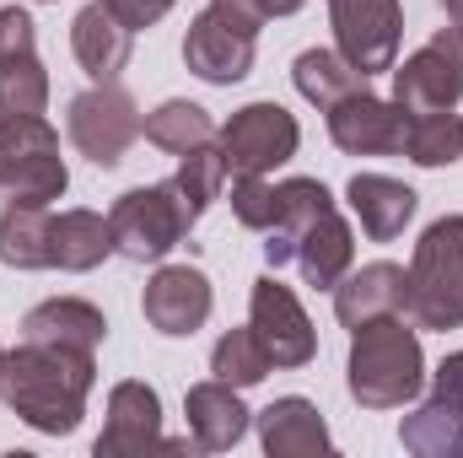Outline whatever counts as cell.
Instances as JSON below:
<instances>
[{
    "label": "cell",
    "instance_id": "obj_17",
    "mask_svg": "<svg viewBox=\"0 0 463 458\" xmlns=\"http://www.w3.org/2000/svg\"><path fill=\"white\" fill-rule=\"evenodd\" d=\"M184 415H189V437H194L200 453H227L248 432V405L237 399V388L222 383V377L194 383L184 394Z\"/></svg>",
    "mask_w": 463,
    "mask_h": 458
},
{
    "label": "cell",
    "instance_id": "obj_27",
    "mask_svg": "<svg viewBox=\"0 0 463 458\" xmlns=\"http://www.w3.org/2000/svg\"><path fill=\"white\" fill-rule=\"evenodd\" d=\"M140 135H146L151 146H162V151L184 157V151H194V146L216 140V119L205 114L200 103H184V98H173V103H162L156 114H146Z\"/></svg>",
    "mask_w": 463,
    "mask_h": 458
},
{
    "label": "cell",
    "instance_id": "obj_8",
    "mask_svg": "<svg viewBox=\"0 0 463 458\" xmlns=\"http://www.w3.org/2000/svg\"><path fill=\"white\" fill-rule=\"evenodd\" d=\"M297 146H302V124L280 103H248L222 129V157H227V173H237V178L275 173L280 162L297 157Z\"/></svg>",
    "mask_w": 463,
    "mask_h": 458
},
{
    "label": "cell",
    "instance_id": "obj_33",
    "mask_svg": "<svg viewBox=\"0 0 463 458\" xmlns=\"http://www.w3.org/2000/svg\"><path fill=\"white\" fill-rule=\"evenodd\" d=\"M27 54H38L33 16L16 11V5H0V65H5V60H27Z\"/></svg>",
    "mask_w": 463,
    "mask_h": 458
},
{
    "label": "cell",
    "instance_id": "obj_13",
    "mask_svg": "<svg viewBox=\"0 0 463 458\" xmlns=\"http://www.w3.org/2000/svg\"><path fill=\"white\" fill-rule=\"evenodd\" d=\"M248 308H253V329L275 367H307L318 356V329L302 313V302L291 297V286H280L275 275H259Z\"/></svg>",
    "mask_w": 463,
    "mask_h": 458
},
{
    "label": "cell",
    "instance_id": "obj_25",
    "mask_svg": "<svg viewBox=\"0 0 463 458\" xmlns=\"http://www.w3.org/2000/svg\"><path fill=\"white\" fill-rule=\"evenodd\" d=\"M291 81H297V92H302L313 109H335L340 98L372 87V76H366V71H355L340 49H307V54H297Z\"/></svg>",
    "mask_w": 463,
    "mask_h": 458
},
{
    "label": "cell",
    "instance_id": "obj_12",
    "mask_svg": "<svg viewBox=\"0 0 463 458\" xmlns=\"http://www.w3.org/2000/svg\"><path fill=\"white\" fill-rule=\"evenodd\" d=\"M189 443L162 437V399L146 383H114L109 394V426L98 437V458H146V453H184Z\"/></svg>",
    "mask_w": 463,
    "mask_h": 458
},
{
    "label": "cell",
    "instance_id": "obj_11",
    "mask_svg": "<svg viewBox=\"0 0 463 458\" xmlns=\"http://www.w3.org/2000/svg\"><path fill=\"white\" fill-rule=\"evenodd\" d=\"M329 114V140L345 151V157H404V135H410V114L393 103V98H377L372 87L366 92H350L340 98Z\"/></svg>",
    "mask_w": 463,
    "mask_h": 458
},
{
    "label": "cell",
    "instance_id": "obj_30",
    "mask_svg": "<svg viewBox=\"0 0 463 458\" xmlns=\"http://www.w3.org/2000/svg\"><path fill=\"white\" fill-rule=\"evenodd\" d=\"M49 109V71L38 54L0 65V119H33Z\"/></svg>",
    "mask_w": 463,
    "mask_h": 458
},
{
    "label": "cell",
    "instance_id": "obj_21",
    "mask_svg": "<svg viewBox=\"0 0 463 458\" xmlns=\"http://www.w3.org/2000/svg\"><path fill=\"white\" fill-rule=\"evenodd\" d=\"M109 335L103 308L81 302V297H49L22 319V340H49V345H76V350H98Z\"/></svg>",
    "mask_w": 463,
    "mask_h": 458
},
{
    "label": "cell",
    "instance_id": "obj_16",
    "mask_svg": "<svg viewBox=\"0 0 463 458\" xmlns=\"http://www.w3.org/2000/svg\"><path fill=\"white\" fill-rule=\"evenodd\" d=\"M345 200H350L355 222H361V232H366L372 243L404 237V227L415 222V205H420V195H415L410 184L388 178V173H355L345 184Z\"/></svg>",
    "mask_w": 463,
    "mask_h": 458
},
{
    "label": "cell",
    "instance_id": "obj_29",
    "mask_svg": "<svg viewBox=\"0 0 463 458\" xmlns=\"http://www.w3.org/2000/svg\"><path fill=\"white\" fill-rule=\"evenodd\" d=\"M269 350H264V340H259V329L248 324V329H227L222 340H216V350H211V372L222 377V383H232V388H253V383H264L269 377Z\"/></svg>",
    "mask_w": 463,
    "mask_h": 458
},
{
    "label": "cell",
    "instance_id": "obj_3",
    "mask_svg": "<svg viewBox=\"0 0 463 458\" xmlns=\"http://www.w3.org/2000/svg\"><path fill=\"white\" fill-rule=\"evenodd\" d=\"M404 319L415 329H463V216H442L410 253Z\"/></svg>",
    "mask_w": 463,
    "mask_h": 458
},
{
    "label": "cell",
    "instance_id": "obj_20",
    "mask_svg": "<svg viewBox=\"0 0 463 458\" xmlns=\"http://www.w3.org/2000/svg\"><path fill=\"white\" fill-rule=\"evenodd\" d=\"M275 189H280V216H275V227L264 232V259L280 270V264L297 259L302 232L335 205V195H329L318 178H286V184H275Z\"/></svg>",
    "mask_w": 463,
    "mask_h": 458
},
{
    "label": "cell",
    "instance_id": "obj_22",
    "mask_svg": "<svg viewBox=\"0 0 463 458\" xmlns=\"http://www.w3.org/2000/svg\"><path fill=\"white\" fill-rule=\"evenodd\" d=\"M350 259H355V237H350L345 216H340V205H329L313 227L302 232V243H297V264H302V275H307V286H318V291H335L340 281H345Z\"/></svg>",
    "mask_w": 463,
    "mask_h": 458
},
{
    "label": "cell",
    "instance_id": "obj_24",
    "mask_svg": "<svg viewBox=\"0 0 463 458\" xmlns=\"http://www.w3.org/2000/svg\"><path fill=\"white\" fill-rule=\"evenodd\" d=\"M109 253H118L109 216H98V211H60V216H54V270L87 275V270H98Z\"/></svg>",
    "mask_w": 463,
    "mask_h": 458
},
{
    "label": "cell",
    "instance_id": "obj_9",
    "mask_svg": "<svg viewBox=\"0 0 463 458\" xmlns=\"http://www.w3.org/2000/svg\"><path fill=\"white\" fill-rule=\"evenodd\" d=\"M71 140H76V151L87 157V162H98V167H118L124 162V151L140 140V109H135V98L118 87V81H98L92 92H81V98H71Z\"/></svg>",
    "mask_w": 463,
    "mask_h": 458
},
{
    "label": "cell",
    "instance_id": "obj_35",
    "mask_svg": "<svg viewBox=\"0 0 463 458\" xmlns=\"http://www.w3.org/2000/svg\"><path fill=\"white\" fill-rule=\"evenodd\" d=\"M431 399H442V405L463 410V350H453V356L431 372Z\"/></svg>",
    "mask_w": 463,
    "mask_h": 458
},
{
    "label": "cell",
    "instance_id": "obj_34",
    "mask_svg": "<svg viewBox=\"0 0 463 458\" xmlns=\"http://www.w3.org/2000/svg\"><path fill=\"white\" fill-rule=\"evenodd\" d=\"M173 5H178V0H109V11H114L129 33H140V27H151V22H162Z\"/></svg>",
    "mask_w": 463,
    "mask_h": 458
},
{
    "label": "cell",
    "instance_id": "obj_18",
    "mask_svg": "<svg viewBox=\"0 0 463 458\" xmlns=\"http://www.w3.org/2000/svg\"><path fill=\"white\" fill-rule=\"evenodd\" d=\"M259 443L269 458H324L329 453V426L313 399L286 394L269 410H259Z\"/></svg>",
    "mask_w": 463,
    "mask_h": 458
},
{
    "label": "cell",
    "instance_id": "obj_5",
    "mask_svg": "<svg viewBox=\"0 0 463 458\" xmlns=\"http://www.w3.org/2000/svg\"><path fill=\"white\" fill-rule=\"evenodd\" d=\"M259 27L264 16H253L248 5L237 0H211L189 33H184V65L211 81V87H232L253 71V49H259Z\"/></svg>",
    "mask_w": 463,
    "mask_h": 458
},
{
    "label": "cell",
    "instance_id": "obj_36",
    "mask_svg": "<svg viewBox=\"0 0 463 458\" xmlns=\"http://www.w3.org/2000/svg\"><path fill=\"white\" fill-rule=\"evenodd\" d=\"M237 5H248L253 16H264V22H269V16H291V11H302L307 0H237Z\"/></svg>",
    "mask_w": 463,
    "mask_h": 458
},
{
    "label": "cell",
    "instance_id": "obj_6",
    "mask_svg": "<svg viewBox=\"0 0 463 458\" xmlns=\"http://www.w3.org/2000/svg\"><path fill=\"white\" fill-rule=\"evenodd\" d=\"M65 184H71V173H65L54 124L43 114L0 119V189H5V200L49 205L65 195Z\"/></svg>",
    "mask_w": 463,
    "mask_h": 458
},
{
    "label": "cell",
    "instance_id": "obj_10",
    "mask_svg": "<svg viewBox=\"0 0 463 458\" xmlns=\"http://www.w3.org/2000/svg\"><path fill=\"white\" fill-rule=\"evenodd\" d=\"M329 27H335V49L355 71L383 76L399 60L404 5L399 0H329Z\"/></svg>",
    "mask_w": 463,
    "mask_h": 458
},
{
    "label": "cell",
    "instance_id": "obj_2",
    "mask_svg": "<svg viewBox=\"0 0 463 458\" xmlns=\"http://www.w3.org/2000/svg\"><path fill=\"white\" fill-rule=\"evenodd\" d=\"M350 399L361 410H399L426 388V356L420 335L404 313L393 319H372L361 329H350Z\"/></svg>",
    "mask_w": 463,
    "mask_h": 458
},
{
    "label": "cell",
    "instance_id": "obj_15",
    "mask_svg": "<svg viewBox=\"0 0 463 458\" xmlns=\"http://www.w3.org/2000/svg\"><path fill=\"white\" fill-rule=\"evenodd\" d=\"M404 286H410V270L388 264V259L345 270V281L335 286V313L345 329H361L372 319H393V313H404Z\"/></svg>",
    "mask_w": 463,
    "mask_h": 458
},
{
    "label": "cell",
    "instance_id": "obj_23",
    "mask_svg": "<svg viewBox=\"0 0 463 458\" xmlns=\"http://www.w3.org/2000/svg\"><path fill=\"white\" fill-rule=\"evenodd\" d=\"M0 264L54 270V216H49V205L5 200V211H0Z\"/></svg>",
    "mask_w": 463,
    "mask_h": 458
},
{
    "label": "cell",
    "instance_id": "obj_14",
    "mask_svg": "<svg viewBox=\"0 0 463 458\" xmlns=\"http://www.w3.org/2000/svg\"><path fill=\"white\" fill-rule=\"evenodd\" d=\"M211 281H205V270H194V264H162L151 281H146V297H140V308H146V324L156 329V335H194V329H205V319H211Z\"/></svg>",
    "mask_w": 463,
    "mask_h": 458
},
{
    "label": "cell",
    "instance_id": "obj_32",
    "mask_svg": "<svg viewBox=\"0 0 463 458\" xmlns=\"http://www.w3.org/2000/svg\"><path fill=\"white\" fill-rule=\"evenodd\" d=\"M232 216L248 232H269L275 216H280V189L264 184V178H237V189H232Z\"/></svg>",
    "mask_w": 463,
    "mask_h": 458
},
{
    "label": "cell",
    "instance_id": "obj_31",
    "mask_svg": "<svg viewBox=\"0 0 463 458\" xmlns=\"http://www.w3.org/2000/svg\"><path fill=\"white\" fill-rule=\"evenodd\" d=\"M227 157H222V146H194V151H184V162H178V173H173V184L184 189V200H189V211L194 216H205V205L222 195V184H227Z\"/></svg>",
    "mask_w": 463,
    "mask_h": 458
},
{
    "label": "cell",
    "instance_id": "obj_37",
    "mask_svg": "<svg viewBox=\"0 0 463 458\" xmlns=\"http://www.w3.org/2000/svg\"><path fill=\"white\" fill-rule=\"evenodd\" d=\"M0 356H5V350H0Z\"/></svg>",
    "mask_w": 463,
    "mask_h": 458
},
{
    "label": "cell",
    "instance_id": "obj_28",
    "mask_svg": "<svg viewBox=\"0 0 463 458\" xmlns=\"http://www.w3.org/2000/svg\"><path fill=\"white\" fill-rule=\"evenodd\" d=\"M404 157L420 167H453L463 162V119L458 114H410Z\"/></svg>",
    "mask_w": 463,
    "mask_h": 458
},
{
    "label": "cell",
    "instance_id": "obj_26",
    "mask_svg": "<svg viewBox=\"0 0 463 458\" xmlns=\"http://www.w3.org/2000/svg\"><path fill=\"white\" fill-rule=\"evenodd\" d=\"M399 443L420 458H463V410L442 405V399H426L415 415H404Z\"/></svg>",
    "mask_w": 463,
    "mask_h": 458
},
{
    "label": "cell",
    "instance_id": "obj_4",
    "mask_svg": "<svg viewBox=\"0 0 463 458\" xmlns=\"http://www.w3.org/2000/svg\"><path fill=\"white\" fill-rule=\"evenodd\" d=\"M200 216L189 211V200H184V189L167 178V184H146V189H129V195H118L114 211H109V227H114V248L124 259H135V264H156V259H167L189 227H194Z\"/></svg>",
    "mask_w": 463,
    "mask_h": 458
},
{
    "label": "cell",
    "instance_id": "obj_19",
    "mask_svg": "<svg viewBox=\"0 0 463 458\" xmlns=\"http://www.w3.org/2000/svg\"><path fill=\"white\" fill-rule=\"evenodd\" d=\"M129 38H135V33L109 11V0L81 5L76 22H71V49H76L81 71H87L92 81H118V71L129 65Z\"/></svg>",
    "mask_w": 463,
    "mask_h": 458
},
{
    "label": "cell",
    "instance_id": "obj_1",
    "mask_svg": "<svg viewBox=\"0 0 463 458\" xmlns=\"http://www.w3.org/2000/svg\"><path fill=\"white\" fill-rule=\"evenodd\" d=\"M92 383H98V361L92 350L76 345L22 340L0 356V405L49 437H71L81 426Z\"/></svg>",
    "mask_w": 463,
    "mask_h": 458
},
{
    "label": "cell",
    "instance_id": "obj_7",
    "mask_svg": "<svg viewBox=\"0 0 463 458\" xmlns=\"http://www.w3.org/2000/svg\"><path fill=\"white\" fill-rule=\"evenodd\" d=\"M393 103L404 114H453L463 103V27L448 22L404 65H393Z\"/></svg>",
    "mask_w": 463,
    "mask_h": 458
}]
</instances>
